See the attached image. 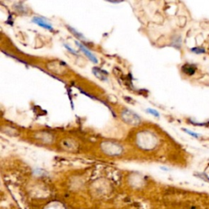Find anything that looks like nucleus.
I'll use <instances>...</instances> for the list:
<instances>
[{
  "label": "nucleus",
  "instance_id": "f257e3e1",
  "mask_svg": "<svg viewBox=\"0 0 209 209\" xmlns=\"http://www.w3.org/2000/svg\"><path fill=\"white\" fill-rule=\"evenodd\" d=\"M123 114H125L123 115V120L128 124H132V125H137V123H139L140 118L137 114H136L134 112H132L131 110H128V111H124Z\"/></svg>",
  "mask_w": 209,
  "mask_h": 209
},
{
  "label": "nucleus",
  "instance_id": "f03ea898",
  "mask_svg": "<svg viewBox=\"0 0 209 209\" xmlns=\"http://www.w3.org/2000/svg\"><path fill=\"white\" fill-rule=\"evenodd\" d=\"M33 22L35 23L38 25H39L42 28H44L46 30H53V27L48 22H47L45 19H43V17H38V16H35L33 18Z\"/></svg>",
  "mask_w": 209,
  "mask_h": 209
},
{
  "label": "nucleus",
  "instance_id": "7ed1b4c3",
  "mask_svg": "<svg viewBox=\"0 0 209 209\" xmlns=\"http://www.w3.org/2000/svg\"><path fill=\"white\" fill-rule=\"evenodd\" d=\"M75 43L77 44V45L79 47V48L82 50V51H83V53L85 54L89 58V60L91 61H92L93 63H95V64H97V63H98V60L97 59V57L94 56L93 54L91 53V51L90 50H88V49L84 45H83L82 43H79V42H78V41H75Z\"/></svg>",
  "mask_w": 209,
  "mask_h": 209
},
{
  "label": "nucleus",
  "instance_id": "20e7f679",
  "mask_svg": "<svg viewBox=\"0 0 209 209\" xmlns=\"http://www.w3.org/2000/svg\"><path fill=\"white\" fill-rule=\"evenodd\" d=\"M181 70H182V72H184L185 74H186V75H193L195 74L197 68H196V66L194 65L185 64L183 65Z\"/></svg>",
  "mask_w": 209,
  "mask_h": 209
},
{
  "label": "nucleus",
  "instance_id": "39448f33",
  "mask_svg": "<svg viewBox=\"0 0 209 209\" xmlns=\"http://www.w3.org/2000/svg\"><path fill=\"white\" fill-rule=\"evenodd\" d=\"M191 51L195 54H204L205 53V49L203 48H198V47H196V48H193L191 49Z\"/></svg>",
  "mask_w": 209,
  "mask_h": 209
},
{
  "label": "nucleus",
  "instance_id": "423d86ee",
  "mask_svg": "<svg viewBox=\"0 0 209 209\" xmlns=\"http://www.w3.org/2000/svg\"><path fill=\"white\" fill-rule=\"evenodd\" d=\"M146 112L149 113V114H152V115L154 116V117H156V118H159V116H160L159 113H158L157 110H154V109H151V108H149V109H147V110H146Z\"/></svg>",
  "mask_w": 209,
  "mask_h": 209
},
{
  "label": "nucleus",
  "instance_id": "0eeeda50",
  "mask_svg": "<svg viewBox=\"0 0 209 209\" xmlns=\"http://www.w3.org/2000/svg\"><path fill=\"white\" fill-rule=\"evenodd\" d=\"M182 130L185 131V132L188 133L189 135H191V137H194V138H198V137H200V134H198V133H195V132H194V131H191V130H189V129L182 128Z\"/></svg>",
  "mask_w": 209,
  "mask_h": 209
},
{
  "label": "nucleus",
  "instance_id": "6e6552de",
  "mask_svg": "<svg viewBox=\"0 0 209 209\" xmlns=\"http://www.w3.org/2000/svg\"><path fill=\"white\" fill-rule=\"evenodd\" d=\"M69 29L70 30V31L74 34V35H75L78 38H83V36L82 34H80V33H78V31H76V30H75V29H73V28H70V27H69Z\"/></svg>",
  "mask_w": 209,
  "mask_h": 209
},
{
  "label": "nucleus",
  "instance_id": "1a4fd4ad",
  "mask_svg": "<svg viewBox=\"0 0 209 209\" xmlns=\"http://www.w3.org/2000/svg\"><path fill=\"white\" fill-rule=\"evenodd\" d=\"M65 48H67L68 50H69V51H70V52H71V53L75 54V55H77V54H78V53H77V52H76V51H75V50H74V49L71 48H70V47H69V46H68L67 44H65Z\"/></svg>",
  "mask_w": 209,
  "mask_h": 209
}]
</instances>
